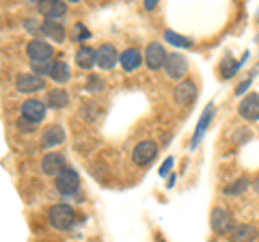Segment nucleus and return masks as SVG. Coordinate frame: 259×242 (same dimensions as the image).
I'll return each instance as SVG.
<instances>
[{"instance_id": "obj_25", "label": "nucleus", "mask_w": 259, "mask_h": 242, "mask_svg": "<svg viewBox=\"0 0 259 242\" xmlns=\"http://www.w3.org/2000/svg\"><path fill=\"white\" fill-rule=\"evenodd\" d=\"M164 37H166V42H171V44H175V46H182V48H190V46H192L190 39L177 35V33H173V30H166Z\"/></svg>"}, {"instance_id": "obj_27", "label": "nucleus", "mask_w": 259, "mask_h": 242, "mask_svg": "<svg viewBox=\"0 0 259 242\" xmlns=\"http://www.w3.org/2000/svg\"><path fill=\"white\" fill-rule=\"evenodd\" d=\"M246 188H248V182L244 180V177H240V180H238L236 184H231V186L227 188L225 192H227V195H240V192L246 190Z\"/></svg>"}, {"instance_id": "obj_13", "label": "nucleus", "mask_w": 259, "mask_h": 242, "mask_svg": "<svg viewBox=\"0 0 259 242\" xmlns=\"http://www.w3.org/2000/svg\"><path fill=\"white\" fill-rule=\"evenodd\" d=\"M37 9L41 15H46L48 20L61 18V15L67 13V5L61 3V0H44V3H37Z\"/></svg>"}, {"instance_id": "obj_4", "label": "nucleus", "mask_w": 259, "mask_h": 242, "mask_svg": "<svg viewBox=\"0 0 259 242\" xmlns=\"http://www.w3.org/2000/svg\"><path fill=\"white\" fill-rule=\"evenodd\" d=\"M80 186V175L74 169H63V171L56 175V190L61 195H74Z\"/></svg>"}, {"instance_id": "obj_23", "label": "nucleus", "mask_w": 259, "mask_h": 242, "mask_svg": "<svg viewBox=\"0 0 259 242\" xmlns=\"http://www.w3.org/2000/svg\"><path fill=\"white\" fill-rule=\"evenodd\" d=\"M236 69H238V63L233 61V56H223V61H221V76L227 80V78H231L233 74H236Z\"/></svg>"}, {"instance_id": "obj_8", "label": "nucleus", "mask_w": 259, "mask_h": 242, "mask_svg": "<svg viewBox=\"0 0 259 242\" xmlns=\"http://www.w3.org/2000/svg\"><path fill=\"white\" fill-rule=\"evenodd\" d=\"M46 117V106H44V102H39V100H26L22 104V119L24 121H28V124H39V121H44Z\"/></svg>"}, {"instance_id": "obj_12", "label": "nucleus", "mask_w": 259, "mask_h": 242, "mask_svg": "<svg viewBox=\"0 0 259 242\" xmlns=\"http://www.w3.org/2000/svg\"><path fill=\"white\" fill-rule=\"evenodd\" d=\"M240 117L246 121H257L259 119V93H250L240 102Z\"/></svg>"}, {"instance_id": "obj_1", "label": "nucleus", "mask_w": 259, "mask_h": 242, "mask_svg": "<svg viewBox=\"0 0 259 242\" xmlns=\"http://www.w3.org/2000/svg\"><path fill=\"white\" fill-rule=\"evenodd\" d=\"M74 221H76V214H74V210H71V206L56 204L50 208V223H52L54 229L67 231L71 225H74Z\"/></svg>"}, {"instance_id": "obj_28", "label": "nucleus", "mask_w": 259, "mask_h": 242, "mask_svg": "<svg viewBox=\"0 0 259 242\" xmlns=\"http://www.w3.org/2000/svg\"><path fill=\"white\" fill-rule=\"evenodd\" d=\"M32 69L37 71V76L41 78V76H50V69H52V63L50 61H46V63H32Z\"/></svg>"}, {"instance_id": "obj_26", "label": "nucleus", "mask_w": 259, "mask_h": 242, "mask_svg": "<svg viewBox=\"0 0 259 242\" xmlns=\"http://www.w3.org/2000/svg\"><path fill=\"white\" fill-rule=\"evenodd\" d=\"M104 87H106V85H104V80H102V78L89 76V80H87V89H89L91 93H102V91H104Z\"/></svg>"}, {"instance_id": "obj_32", "label": "nucleus", "mask_w": 259, "mask_h": 242, "mask_svg": "<svg viewBox=\"0 0 259 242\" xmlns=\"http://www.w3.org/2000/svg\"><path fill=\"white\" fill-rule=\"evenodd\" d=\"M253 188H255V192H257V195H259V177H257V180L253 182Z\"/></svg>"}, {"instance_id": "obj_16", "label": "nucleus", "mask_w": 259, "mask_h": 242, "mask_svg": "<svg viewBox=\"0 0 259 242\" xmlns=\"http://www.w3.org/2000/svg\"><path fill=\"white\" fill-rule=\"evenodd\" d=\"M63 141H65V130H63L61 126H50L44 132V136H41V145H44L46 149L56 147V145H61Z\"/></svg>"}, {"instance_id": "obj_19", "label": "nucleus", "mask_w": 259, "mask_h": 242, "mask_svg": "<svg viewBox=\"0 0 259 242\" xmlns=\"http://www.w3.org/2000/svg\"><path fill=\"white\" fill-rule=\"evenodd\" d=\"M76 63H78V67H82V69H91L95 65V50L93 48H89V46L78 48Z\"/></svg>"}, {"instance_id": "obj_9", "label": "nucleus", "mask_w": 259, "mask_h": 242, "mask_svg": "<svg viewBox=\"0 0 259 242\" xmlns=\"http://www.w3.org/2000/svg\"><path fill=\"white\" fill-rule=\"evenodd\" d=\"M173 98L180 106H190L194 102V98H197V87H194L192 80H182V83L175 87Z\"/></svg>"}, {"instance_id": "obj_3", "label": "nucleus", "mask_w": 259, "mask_h": 242, "mask_svg": "<svg viewBox=\"0 0 259 242\" xmlns=\"http://www.w3.org/2000/svg\"><path fill=\"white\" fill-rule=\"evenodd\" d=\"M158 156V145L153 141H141L132 151V163L136 167H149Z\"/></svg>"}, {"instance_id": "obj_17", "label": "nucleus", "mask_w": 259, "mask_h": 242, "mask_svg": "<svg viewBox=\"0 0 259 242\" xmlns=\"http://www.w3.org/2000/svg\"><path fill=\"white\" fill-rule=\"evenodd\" d=\"M41 33L46 35V37H50L52 42H63L65 37H67V33H65V28L61 26L56 20H46L44 24H41Z\"/></svg>"}, {"instance_id": "obj_6", "label": "nucleus", "mask_w": 259, "mask_h": 242, "mask_svg": "<svg viewBox=\"0 0 259 242\" xmlns=\"http://www.w3.org/2000/svg\"><path fill=\"white\" fill-rule=\"evenodd\" d=\"M164 71L168 78L173 80H182L186 76V71H188V63H186V59L182 54H166V61H164Z\"/></svg>"}, {"instance_id": "obj_22", "label": "nucleus", "mask_w": 259, "mask_h": 242, "mask_svg": "<svg viewBox=\"0 0 259 242\" xmlns=\"http://www.w3.org/2000/svg\"><path fill=\"white\" fill-rule=\"evenodd\" d=\"M212 104L205 108V112H203V117H201V124H199V128H197V134H194V139H192V147H197V143L201 141V136H203V132H205V128H207V124H209V119H212Z\"/></svg>"}, {"instance_id": "obj_11", "label": "nucleus", "mask_w": 259, "mask_h": 242, "mask_svg": "<svg viewBox=\"0 0 259 242\" xmlns=\"http://www.w3.org/2000/svg\"><path fill=\"white\" fill-rule=\"evenodd\" d=\"M166 50L164 48H162L160 44H149L147 46V52H145V63H147V67L149 69H160V67H164V61H166Z\"/></svg>"}, {"instance_id": "obj_29", "label": "nucleus", "mask_w": 259, "mask_h": 242, "mask_svg": "<svg viewBox=\"0 0 259 242\" xmlns=\"http://www.w3.org/2000/svg\"><path fill=\"white\" fill-rule=\"evenodd\" d=\"M171 167H173V158H168L166 163L160 167V175H166V173H168V169H171Z\"/></svg>"}, {"instance_id": "obj_18", "label": "nucleus", "mask_w": 259, "mask_h": 242, "mask_svg": "<svg viewBox=\"0 0 259 242\" xmlns=\"http://www.w3.org/2000/svg\"><path fill=\"white\" fill-rule=\"evenodd\" d=\"M69 104V95L65 89H52L46 98V106H52V108H65Z\"/></svg>"}, {"instance_id": "obj_31", "label": "nucleus", "mask_w": 259, "mask_h": 242, "mask_svg": "<svg viewBox=\"0 0 259 242\" xmlns=\"http://www.w3.org/2000/svg\"><path fill=\"white\" fill-rule=\"evenodd\" d=\"M156 5H158V0H147V3H145V9H156Z\"/></svg>"}, {"instance_id": "obj_30", "label": "nucleus", "mask_w": 259, "mask_h": 242, "mask_svg": "<svg viewBox=\"0 0 259 242\" xmlns=\"http://www.w3.org/2000/svg\"><path fill=\"white\" fill-rule=\"evenodd\" d=\"M248 85H250V80H246V83H242V85L236 89V93H238V95H242V93H244L246 89H248Z\"/></svg>"}, {"instance_id": "obj_14", "label": "nucleus", "mask_w": 259, "mask_h": 242, "mask_svg": "<svg viewBox=\"0 0 259 242\" xmlns=\"http://www.w3.org/2000/svg\"><path fill=\"white\" fill-rule=\"evenodd\" d=\"M41 169H44L46 175L56 177V175H59L63 169H65V156H63V154H48V156H44Z\"/></svg>"}, {"instance_id": "obj_7", "label": "nucleus", "mask_w": 259, "mask_h": 242, "mask_svg": "<svg viewBox=\"0 0 259 242\" xmlns=\"http://www.w3.org/2000/svg\"><path fill=\"white\" fill-rule=\"evenodd\" d=\"M95 63L100 65L102 69H112L119 63V52L112 44H102L100 48L95 50Z\"/></svg>"}, {"instance_id": "obj_20", "label": "nucleus", "mask_w": 259, "mask_h": 242, "mask_svg": "<svg viewBox=\"0 0 259 242\" xmlns=\"http://www.w3.org/2000/svg\"><path fill=\"white\" fill-rule=\"evenodd\" d=\"M50 78L54 80L56 85H65V83H67V80L71 78L69 65H67V63H63V61H59V63H52V69H50Z\"/></svg>"}, {"instance_id": "obj_21", "label": "nucleus", "mask_w": 259, "mask_h": 242, "mask_svg": "<svg viewBox=\"0 0 259 242\" xmlns=\"http://www.w3.org/2000/svg\"><path fill=\"white\" fill-rule=\"evenodd\" d=\"M257 238V227L253 225H238L233 229V242H253Z\"/></svg>"}, {"instance_id": "obj_15", "label": "nucleus", "mask_w": 259, "mask_h": 242, "mask_svg": "<svg viewBox=\"0 0 259 242\" xmlns=\"http://www.w3.org/2000/svg\"><path fill=\"white\" fill-rule=\"evenodd\" d=\"M141 61H143V54L136 50V48H127L125 52L119 54V63L121 67H123L125 71H134L141 67Z\"/></svg>"}, {"instance_id": "obj_5", "label": "nucleus", "mask_w": 259, "mask_h": 242, "mask_svg": "<svg viewBox=\"0 0 259 242\" xmlns=\"http://www.w3.org/2000/svg\"><path fill=\"white\" fill-rule=\"evenodd\" d=\"M26 54H28V59L32 63H46V61H50L52 59V46L44 42V39H32V42L26 46Z\"/></svg>"}, {"instance_id": "obj_24", "label": "nucleus", "mask_w": 259, "mask_h": 242, "mask_svg": "<svg viewBox=\"0 0 259 242\" xmlns=\"http://www.w3.org/2000/svg\"><path fill=\"white\" fill-rule=\"evenodd\" d=\"M71 39H74V42H87V39H91V30H89L84 24H76V26L71 28Z\"/></svg>"}, {"instance_id": "obj_2", "label": "nucleus", "mask_w": 259, "mask_h": 242, "mask_svg": "<svg viewBox=\"0 0 259 242\" xmlns=\"http://www.w3.org/2000/svg\"><path fill=\"white\" fill-rule=\"evenodd\" d=\"M209 223H212V229L218 233V236H225V233L233 231L236 227V221H233V214L225 208H214L212 216H209Z\"/></svg>"}, {"instance_id": "obj_10", "label": "nucleus", "mask_w": 259, "mask_h": 242, "mask_svg": "<svg viewBox=\"0 0 259 242\" xmlns=\"http://www.w3.org/2000/svg\"><path fill=\"white\" fill-rule=\"evenodd\" d=\"M15 87H18L20 93H35V91H44L46 80L39 78L37 74H20L18 80H15Z\"/></svg>"}]
</instances>
